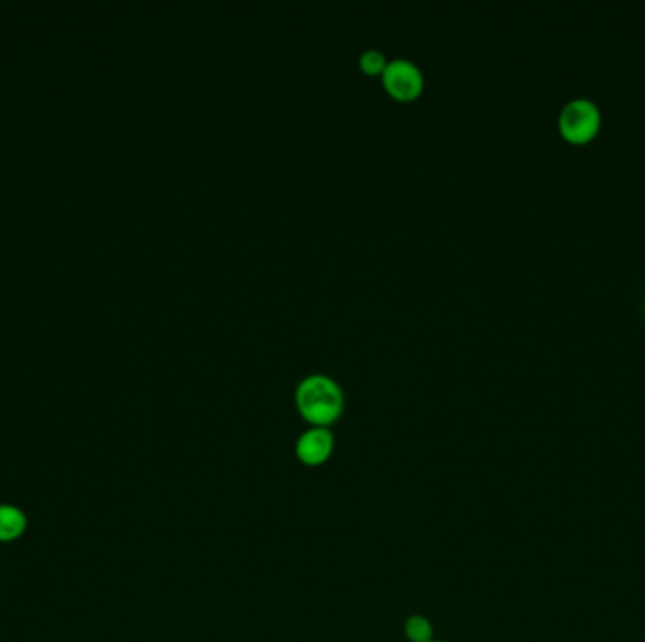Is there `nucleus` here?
<instances>
[{
    "label": "nucleus",
    "instance_id": "nucleus-3",
    "mask_svg": "<svg viewBox=\"0 0 645 642\" xmlns=\"http://www.w3.org/2000/svg\"><path fill=\"white\" fill-rule=\"evenodd\" d=\"M382 80L389 95H393L398 100L417 98L425 87L421 69L417 66L416 62L404 59V57L387 61L382 72Z\"/></svg>",
    "mask_w": 645,
    "mask_h": 642
},
{
    "label": "nucleus",
    "instance_id": "nucleus-8",
    "mask_svg": "<svg viewBox=\"0 0 645 642\" xmlns=\"http://www.w3.org/2000/svg\"><path fill=\"white\" fill-rule=\"evenodd\" d=\"M430 642H442V641H437V639H434V641H430Z\"/></svg>",
    "mask_w": 645,
    "mask_h": 642
},
{
    "label": "nucleus",
    "instance_id": "nucleus-2",
    "mask_svg": "<svg viewBox=\"0 0 645 642\" xmlns=\"http://www.w3.org/2000/svg\"><path fill=\"white\" fill-rule=\"evenodd\" d=\"M602 124V113L598 110L597 104L590 98H574L559 116V131L564 140L572 144H587L597 136Z\"/></svg>",
    "mask_w": 645,
    "mask_h": 642
},
{
    "label": "nucleus",
    "instance_id": "nucleus-1",
    "mask_svg": "<svg viewBox=\"0 0 645 642\" xmlns=\"http://www.w3.org/2000/svg\"><path fill=\"white\" fill-rule=\"evenodd\" d=\"M300 416L310 426L331 428L341 419L346 405L341 385L325 373H312L300 380L295 390Z\"/></svg>",
    "mask_w": 645,
    "mask_h": 642
},
{
    "label": "nucleus",
    "instance_id": "nucleus-7",
    "mask_svg": "<svg viewBox=\"0 0 645 642\" xmlns=\"http://www.w3.org/2000/svg\"><path fill=\"white\" fill-rule=\"evenodd\" d=\"M359 64L367 74H382L385 64H387V57L380 49H365L361 59H359Z\"/></svg>",
    "mask_w": 645,
    "mask_h": 642
},
{
    "label": "nucleus",
    "instance_id": "nucleus-6",
    "mask_svg": "<svg viewBox=\"0 0 645 642\" xmlns=\"http://www.w3.org/2000/svg\"><path fill=\"white\" fill-rule=\"evenodd\" d=\"M404 637L408 642L434 641L432 621L423 615H411L404 621Z\"/></svg>",
    "mask_w": 645,
    "mask_h": 642
},
{
    "label": "nucleus",
    "instance_id": "nucleus-4",
    "mask_svg": "<svg viewBox=\"0 0 645 642\" xmlns=\"http://www.w3.org/2000/svg\"><path fill=\"white\" fill-rule=\"evenodd\" d=\"M336 447V437L333 429L323 428V426H310L299 435L295 443V455L302 465L315 470L325 465L334 455Z\"/></svg>",
    "mask_w": 645,
    "mask_h": 642
},
{
    "label": "nucleus",
    "instance_id": "nucleus-5",
    "mask_svg": "<svg viewBox=\"0 0 645 642\" xmlns=\"http://www.w3.org/2000/svg\"><path fill=\"white\" fill-rule=\"evenodd\" d=\"M27 530V517L14 505H0V543L22 537Z\"/></svg>",
    "mask_w": 645,
    "mask_h": 642
}]
</instances>
